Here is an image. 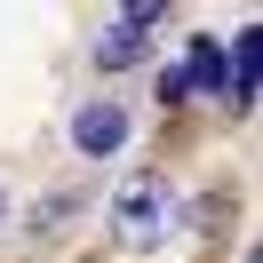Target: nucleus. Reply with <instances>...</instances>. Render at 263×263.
<instances>
[{
  "label": "nucleus",
  "mask_w": 263,
  "mask_h": 263,
  "mask_svg": "<svg viewBox=\"0 0 263 263\" xmlns=\"http://www.w3.org/2000/svg\"><path fill=\"white\" fill-rule=\"evenodd\" d=\"M152 24H160V0H128L120 24L96 32V64H104V72H128L136 56H144V32H152Z\"/></svg>",
  "instance_id": "1"
},
{
  "label": "nucleus",
  "mask_w": 263,
  "mask_h": 263,
  "mask_svg": "<svg viewBox=\"0 0 263 263\" xmlns=\"http://www.w3.org/2000/svg\"><path fill=\"white\" fill-rule=\"evenodd\" d=\"M160 215H167V192H160V183H144V176H136L128 192H120V239H136V247H144L152 231H160Z\"/></svg>",
  "instance_id": "2"
},
{
  "label": "nucleus",
  "mask_w": 263,
  "mask_h": 263,
  "mask_svg": "<svg viewBox=\"0 0 263 263\" xmlns=\"http://www.w3.org/2000/svg\"><path fill=\"white\" fill-rule=\"evenodd\" d=\"M72 144L88 152V160H104V152L128 144V112H112V104H88L80 120H72Z\"/></svg>",
  "instance_id": "3"
},
{
  "label": "nucleus",
  "mask_w": 263,
  "mask_h": 263,
  "mask_svg": "<svg viewBox=\"0 0 263 263\" xmlns=\"http://www.w3.org/2000/svg\"><path fill=\"white\" fill-rule=\"evenodd\" d=\"M183 88H208V96H231V56L215 40H192V64H183Z\"/></svg>",
  "instance_id": "4"
},
{
  "label": "nucleus",
  "mask_w": 263,
  "mask_h": 263,
  "mask_svg": "<svg viewBox=\"0 0 263 263\" xmlns=\"http://www.w3.org/2000/svg\"><path fill=\"white\" fill-rule=\"evenodd\" d=\"M0 215H8V199H0Z\"/></svg>",
  "instance_id": "5"
}]
</instances>
